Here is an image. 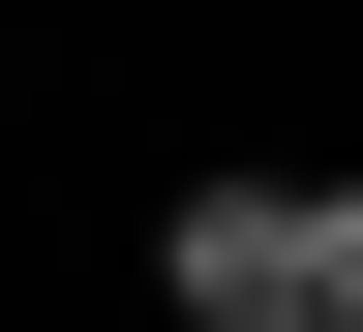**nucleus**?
Instances as JSON below:
<instances>
[{"label":"nucleus","mask_w":363,"mask_h":332,"mask_svg":"<svg viewBox=\"0 0 363 332\" xmlns=\"http://www.w3.org/2000/svg\"><path fill=\"white\" fill-rule=\"evenodd\" d=\"M152 302L182 332H272V302H303V181H182V212H152Z\"/></svg>","instance_id":"f257e3e1"},{"label":"nucleus","mask_w":363,"mask_h":332,"mask_svg":"<svg viewBox=\"0 0 363 332\" xmlns=\"http://www.w3.org/2000/svg\"><path fill=\"white\" fill-rule=\"evenodd\" d=\"M272 332H363V181H303V302Z\"/></svg>","instance_id":"f03ea898"}]
</instances>
